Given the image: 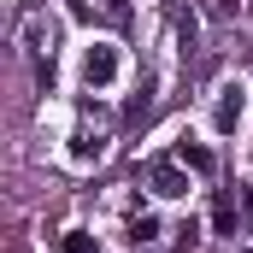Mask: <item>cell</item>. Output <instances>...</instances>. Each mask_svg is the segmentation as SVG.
I'll list each match as a JSON object with an SVG mask.
<instances>
[{"mask_svg":"<svg viewBox=\"0 0 253 253\" xmlns=\"http://www.w3.org/2000/svg\"><path fill=\"white\" fill-rule=\"evenodd\" d=\"M242 206H248V212H253V189H242Z\"/></svg>","mask_w":253,"mask_h":253,"instance_id":"cell-10","label":"cell"},{"mask_svg":"<svg viewBox=\"0 0 253 253\" xmlns=\"http://www.w3.org/2000/svg\"><path fill=\"white\" fill-rule=\"evenodd\" d=\"M83 77H88V88H106V83L118 77V47H106V42H94V47L83 53Z\"/></svg>","mask_w":253,"mask_h":253,"instance_id":"cell-1","label":"cell"},{"mask_svg":"<svg viewBox=\"0 0 253 253\" xmlns=\"http://www.w3.org/2000/svg\"><path fill=\"white\" fill-rule=\"evenodd\" d=\"M24 6H36V0H24Z\"/></svg>","mask_w":253,"mask_h":253,"instance_id":"cell-11","label":"cell"},{"mask_svg":"<svg viewBox=\"0 0 253 253\" xmlns=\"http://www.w3.org/2000/svg\"><path fill=\"white\" fill-rule=\"evenodd\" d=\"M147 118H153V83H141V88H135V100L124 106V124H129V129H141Z\"/></svg>","mask_w":253,"mask_h":253,"instance_id":"cell-5","label":"cell"},{"mask_svg":"<svg viewBox=\"0 0 253 253\" xmlns=\"http://www.w3.org/2000/svg\"><path fill=\"white\" fill-rule=\"evenodd\" d=\"M242 253H253V248H242Z\"/></svg>","mask_w":253,"mask_h":253,"instance_id":"cell-12","label":"cell"},{"mask_svg":"<svg viewBox=\"0 0 253 253\" xmlns=\"http://www.w3.org/2000/svg\"><path fill=\"white\" fill-rule=\"evenodd\" d=\"M212 230H218V236H236V200H230V194L212 200Z\"/></svg>","mask_w":253,"mask_h":253,"instance_id":"cell-7","label":"cell"},{"mask_svg":"<svg viewBox=\"0 0 253 253\" xmlns=\"http://www.w3.org/2000/svg\"><path fill=\"white\" fill-rule=\"evenodd\" d=\"M100 153H106V141H100V135H88V129H77V135H71V159H83V165H88V159H100Z\"/></svg>","mask_w":253,"mask_h":253,"instance_id":"cell-6","label":"cell"},{"mask_svg":"<svg viewBox=\"0 0 253 253\" xmlns=\"http://www.w3.org/2000/svg\"><path fill=\"white\" fill-rule=\"evenodd\" d=\"M59 248H65V253H100V248H94V236H88V230H71V236H65Z\"/></svg>","mask_w":253,"mask_h":253,"instance_id":"cell-9","label":"cell"},{"mask_svg":"<svg viewBox=\"0 0 253 253\" xmlns=\"http://www.w3.org/2000/svg\"><path fill=\"white\" fill-rule=\"evenodd\" d=\"M147 183H153V194H165V200L189 194V177H183V165H177V159H159V165L147 171Z\"/></svg>","mask_w":253,"mask_h":253,"instance_id":"cell-2","label":"cell"},{"mask_svg":"<svg viewBox=\"0 0 253 253\" xmlns=\"http://www.w3.org/2000/svg\"><path fill=\"white\" fill-rule=\"evenodd\" d=\"M153 236H159V218H147V212H141V218L129 224V242L141 248V242H153Z\"/></svg>","mask_w":253,"mask_h":253,"instance_id":"cell-8","label":"cell"},{"mask_svg":"<svg viewBox=\"0 0 253 253\" xmlns=\"http://www.w3.org/2000/svg\"><path fill=\"white\" fill-rule=\"evenodd\" d=\"M212 124L224 129V135H230V129L242 124V88H224V100H218V112H212Z\"/></svg>","mask_w":253,"mask_h":253,"instance_id":"cell-4","label":"cell"},{"mask_svg":"<svg viewBox=\"0 0 253 253\" xmlns=\"http://www.w3.org/2000/svg\"><path fill=\"white\" fill-rule=\"evenodd\" d=\"M183 171H194V177H206L212 171V147H200V141H177V153H171Z\"/></svg>","mask_w":253,"mask_h":253,"instance_id":"cell-3","label":"cell"},{"mask_svg":"<svg viewBox=\"0 0 253 253\" xmlns=\"http://www.w3.org/2000/svg\"><path fill=\"white\" fill-rule=\"evenodd\" d=\"M135 253H141V248H135Z\"/></svg>","mask_w":253,"mask_h":253,"instance_id":"cell-13","label":"cell"}]
</instances>
